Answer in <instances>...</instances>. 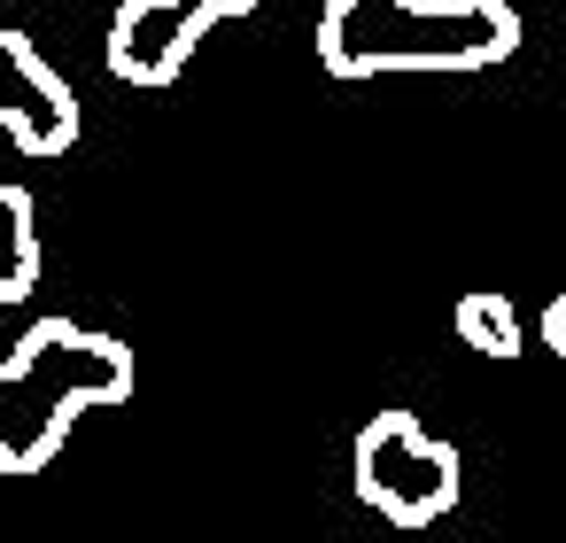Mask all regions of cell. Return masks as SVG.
Returning <instances> with one entry per match:
<instances>
[{"label":"cell","mask_w":566,"mask_h":543,"mask_svg":"<svg viewBox=\"0 0 566 543\" xmlns=\"http://www.w3.org/2000/svg\"><path fill=\"white\" fill-rule=\"evenodd\" d=\"M450 326H458V342L473 357H520V311L504 295H465Z\"/></svg>","instance_id":"obj_8"},{"label":"cell","mask_w":566,"mask_h":543,"mask_svg":"<svg viewBox=\"0 0 566 543\" xmlns=\"http://www.w3.org/2000/svg\"><path fill=\"white\" fill-rule=\"evenodd\" d=\"M40 288V210L24 187H0V303H24Z\"/></svg>","instance_id":"obj_7"},{"label":"cell","mask_w":566,"mask_h":543,"mask_svg":"<svg viewBox=\"0 0 566 543\" xmlns=\"http://www.w3.org/2000/svg\"><path fill=\"white\" fill-rule=\"evenodd\" d=\"M195 9H202L210 24H233V17H256V9H264V0H195Z\"/></svg>","instance_id":"obj_10"},{"label":"cell","mask_w":566,"mask_h":543,"mask_svg":"<svg viewBox=\"0 0 566 543\" xmlns=\"http://www.w3.org/2000/svg\"><path fill=\"white\" fill-rule=\"evenodd\" d=\"M0 133L40 164L78 148V94L24 32H0Z\"/></svg>","instance_id":"obj_4"},{"label":"cell","mask_w":566,"mask_h":543,"mask_svg":"<svg viewBox=\"0 0 566 543\" xmlns=\"http://www.w3.org/2000/svg\"><path fill=\"white\" fill-rule=\"evenodd\" d=\"M543 349H551V357H566V295H551V303H543Z\"/></svg>","instance_id":"obj_9"},{"label":"cell","mask_w":566,"mask_h":543,"mask_svg":"<svg viewBox=\"0 0 566 543\" xmlns=\"http://www.w3.org/2000/svg\"><path fill=\"white\" fill-rule=\"evenodd\" d=\"M71 442V411L17 365V349L0 357V473L24 481V473H48L55 450Z\"/></svg>","instance_id":"obj_6"},{"label":"cell","mask_w":566,"mask_h":543,"mask_svg":"<svg viewBox=\"0 0 566 543\" xmlns=\"http://www.w3.org/2000/svg\"><path fill=\"white\" fill-rule=\"evenodd\" d=\"M520 48L512 0H326L318 63L326 79L380 71H496Z\"/></svg>","instance_id":"obj_1"},{"label":"cell","mask_w":566,"mask_h":543,"mask_svg":"<svg viewBox=\"0 0 566 543\" xmlns=\"http://www.w3.org/2000/svg\"><path fill=\"white\" fill-rule=\"evenodd\" d=\"M349 481H357V497L380 512V520H396V528H427V520H442L450 504H458V450L442 442V435H427L419 427V411H380V419H365L357 427V450H349Z\"/></svg>","instance_id":"obj_2"},{"label":"cell","mask_w":566,"mask_h":543,"mask_svg":"<svg viewBox=\"0 0 566 543\" xmlns=\"http://www.w3.org/2000/svg\"><path fill=\"white\" fill-rule=\"evenodd\" d=\"M17 365H24V373H32L71 419L133 396V349H125L117 334L78 326V319H40V326L17 342Z\"/></svg>","instance_id":"obj_3"},{"label":"cell","mask_w":566,"mask_h":543,"mask_svg":"<svg viewBox=\"0 0 566 543\" xmlns=\"http://www.w3.org/2000/svg\"><path fill=\"white\" fill-rule=\"evenodd\" d=\"M218 24L195 9V0H117L109 17V79L125 86H179V71L195 63V48L210 40Z\"/></svg>","instance_id":"obj_5"}]
</instances>
